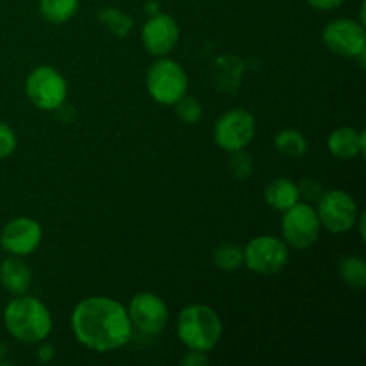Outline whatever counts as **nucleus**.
<instances>
[{
  "label": "nucleus",
  "mask_w": 366,
  "mask_h": 366,
  "mask_svg": "<svg viewBox=\"0 0 366 366\" xmlns=\"http://www.w3.org/2000/svg\"><path fill=\"white\" fill-rule=\"evenodd\" d=\"M70 322L75 340L99 354L122 349L131 342L134 332L127 307L104 295L82 299L71 311Z\"/></svg>",
  "instance_id": "1"
},
{
  "label": "nucleus",
  "mask_w": 366,
  "mask_h": 366,
  "mask_svg": "<svg viewBox=\"0 0 366 366\" xmlns=\"http://www.w3.org/2000/svg\"><path fill=\"white\" fill-rule=\"evenodd\" d=\"M43 239V229L31 217H18L7 222L0 232V245L7 254L16 257L31 256Z\"/></svg>",
  "instance_id": "12"
},
{
  "label": "nucleus",
  "mask_w": 366,
  "mask_h": 366,
  "mask_svg": "<svg viewBox=\"0 0 366 366\" xmlns=\"http://www.w3.org/2000/svg\"><path fill=\"white\" fill-rule=\"evenodd\" d=\"M343 2L345 0H307V4L317 11H332L342 6Z\"/></svg>",
  "instance_id": "28"
},
{
  "label": "nucleus",
  "mask_w": 366,
  "mask_h": 366,
  "mask_svg": "<svg viewBox=\"0 0 366 366\" xmlns=\"http://www.w3.org/2000/svg\"><path fill=\"white\" fill-rule=\"evenodd\" d=\"M264 200L275 211H286L300 200L299 186L288 177L272 179L264 188Z\"/></svg>",
  "instance_id": "17"
},
{
  "label": "nucleus",
  "mask_w": 366,
  "mask_h": 366,
  "mask_svg": "<svg viewBox=\"0 0 366 366\" xmlns=\"http://www.w3.org/2000/svg\"><path fill=\"white\" fill-rule=\"evenodd\" d=\"M6 331L16 342L36 345L43 343L54 329L52 315L39 299L31 295H16L4 310Z\"/></svg>",
  "instance_id": "2"
},
{
  "label": "nucleus",
  "mask_w": 366,
  "mask_h": 366,
  "mask_svg": "<svg viewBox=\"0 0 366 366\" xmlns=\"http://www.w3.org/2000/svg\"><path fill=\"white\" fill-rule=\"evenodd\" d=\"M254 167H256L254 157L250 156L249 152H245V149L231 152L229 168H231V174L234 175L238 181H247V179L254 174Z\"/></svg>",
  "instance_id": "24"
},
{
  "label": "nucleus",
  "mask_w": 366,
  "mask_h": 366,
  "mask_svg": "<svg viewBox=\"0 0 366 366\" xmlns=\"http://www.w3.org/2000/svg\"><path fill=\"white\" fill-rule=\"evenodd\" d=\"M181 29L174 16L164 13L152 14L143 24L142 41L147 52L154 57H164L177 46Z\"/></svg>",
  "instance_id": "13"
},
{
  "label": "nucleus",
  "mask_w": 366,
  "mask_h": 366,
  "mask_svg": "<svg viewBox=\"0 0 366 366\" xmlns=\"http://www.w3.org/2000/svg\"><path fill=\"white\" fill-rule=\"evenodd\" d=\"M175 106V114H177L179 120H182L184 124H199L202 120L204 107L195 97H189L186 93L179 102L174 104Z\"/></svg>",
  "instance_id": "23"
},
{
  "label": "nucleus",
  "mask_w": 366,
  "mask_h": 366,
  "mask_svg": "<svg viewBox=\"0 0 366 366\" xmlns=\"http://www.w3.org/2000/svg\"><path fill=\"white\" fill-rule=\"evenodd\" d=\"M56 114H57V118L63 122V124H71L75 118V109H74V106H70L68 102H63L56 109Z\"/></svg>",
  "instance_id": "29"
},
{
  "label": "nucleus",
  "mask_w": 366,
  "mask_h": 366,
  "mask_svg": "<svg viewBox=\"0 0 366 366\" xmlns=\"http://www.w3.org/2000/svg\"><path fill=\"white\" fill-rule=\"evenodd\" d=\"M299 186V193L300 197H304L306 200H318L322 197V193L325 192L324 186H322V182L318 181V179H304Z\"/></svg>",
  "instance_id": "26"
},
{
  "label": "nucleus",
  "mask_w": 366,
  "mask_h": 366,
  "mask_svg": "<svg viewBox=\"0 0 366 366\" xmlns=\"http://www.w3.org/2000/svg\"><path fill=\"white\" fill-rule=\"evenodd\" d=\"M18 139L13 129L7 124L0 122V159H6L16 150Z\"/></svg>",
  "instance_id": "25"
},
{
  "label": "nucleus",
  "mask_w": 366,
  "mask_h": 366,
  "mask_svg": "<svg viewBox=\"0 0 366 366\" xmlns=\"http://www.w3.org/2000/svg\"><path fill=\"white\" fill-rule=\"evenodd\" d=\"M290 261V249L285 239L261 234L243 247V264L259 275H274L285 270Z\"/></svg>",
  "instance_id": "7"
},
{
  "label": "nucleus",
  "mask_w": 366,
  "mask_h": 366,
  "mask_svg": "<svg viewBox=\"0 0 366 366\" xmlns=\"http://www.w3.org/2000/svg\"><path fill=\"white\" fill-rule=\"evenodd\" d=\"M243 71H245V63L236 56H220L213 63V82L220 92L236 93L242 84Z\"/></svg>",
  "instance_id": "15"
},
{
  "label": "nucleus",
  "mask_w": 366,
  "mask_h": 366,
  "mask_svg": "<svg viewBox=\"0 0 366 366\" xmlns=\"http://www.w3.org/2000/svg\"><path fill=\"white\" fill-rule=\"evenodd\" d=\"M79 9V0H39V13L49 24H66Z\"/></svg>",
  "instance_id": "18"
},
{
  "label": "nucleus",
  "mask_w": 366,
  "mask_h": 366,
  "mask_svg": "<svg viewBox=\"0 0 366 366\" xmlns=\"http://www.w3.org/2000/svg\"><path fill=\"white\" fill-rule=\"evenodd\" d=\"M338 274L342 281L352 290H363L366 286V263L360 256H347L340 261Z\"/></svg>",
  "instance_id": "20"
},
{
  "label": "nucleus",
  "mask_w": 366,
  "mask_h": 366,
  "mask_svg": "<svg viewBox=\"0 0 366 366\" xmlns=\"http://www.w3.org/2000/svg\"><path fill=\"white\" fill-rule=\"evenodd\" d=\"M145 11L150 14V16H152V14H157V13H159V4L149 0V2L145 4Z\"/></svg>",
  "instance_id": "31"
},
{
  "label": "nucleus",
  "mask_w": 366,
  "mask_h": 366,
  "mask_svg": "<svg viewBox=\"0 0 366 366\" xmlns=\"http://www.w3.org/2000/svg\"><path fill=\"white\" fill-rule=\"evenodd\" d=\"M0 285L11 295H24L32 285V274L20 257H7L0 263Z\"/></svg>",
  "instance_id": "16"
},
{
  "label": "nucleus",
  "mask_w": 366,
  "mask_h": 366,
  "mask_svg": "<svg viewBox=\"0 0 366 366\" xmlns=\"http://www.w3.org/2000/svg\"><path fill=\"white\" fill-rule=\"evenodd\" d=\"M25 95L41 111H56L66 102L68 82L59 70L41 64L31 70L25 79Z\"/></svg>",
  "instance_id": "6"
},
{
  "label": "nucleus",
  "mask_w": 366,
  "mask_h": 366,
  "mask_svg": "<svg viewBox=\"0 0 366 366\" xmlns=\"http://www.w3.org/2000/svg\"><path fill=\"white\" fill-rule=\"evenodd\" d=\"M127 315L134 331L147 336H157L168 324V306L152 292H139L131 299Z\"/></svg>",
  "instance_id": "11"
},
{
  "label": "nucleus",
  "mask_w": 366,
  "mask_h": 366,
  "mask_svg": "<svg viewBox=\"0 0 366 366\" xmlns=\"http://www.w3.org/2000/svg\"><path fill=\"white\" fill-rule=\"evenodd\" d=\"M149 95L163 106H174L188 93V75L177 61L159 57L147 71Z\"/></svg>",
  "instance_id": "4"
},
{
  "label": "nucleus",
  "mask_w": 366,
  "mask_h": 366,
  "mask_svg": "<svg viewBox=\"0 0 366 366\" xmlns=\"http://www.w3.org/2000/svg\"><path fill=\"white\" fill-rule=\"evenodd\" d=\"M54 357V347L49 345V343H45V345H41L38 349V360L41 361V363H49V361H52Z\"/></svg>",
  "instance_id": "30"
},
{
  "label": "nucleus",
  "mask_w": 366,
  "mask_h": 366,
  "mask_svg": "<svg viewBox=\"0 0 366 366\" xmlns=\"http://www.w3.org/2000/svg\"><path fill=\"white\" fill-rule=\"evenodd\" d=\"M214 268L222 272H234L243 267V247L236 243H224L213 252Z\"/></svg>",
  "instance_id": "21"
},
{
  "label": "nucleus",
  "mask_w": 366,
  "mask_h": 366,
  "mask_svg": "<svg viewBox=\"0 0 366 366\" xmlns=\"http://www.w3.org/2000/svg\"><path fill=\"white\" fill-rule=\"evenodd\" d=\"M322 41L336 56L363 59L366 52L365 25L354 18H336L325 25Z\"/></svg>",
  "instance_id": "10"
},
{
  "label": "nucleus",
  "mask_w": 366,
  "mask_h": 366,
  "mask_svg": "<svg viewBox=\"0 0 366 366\" xmlns=\"http://www.w3.org/2000/svg\"><path fill=\"white\" fill-rule=\"evenodd\" d=\"M275 150H277L281 156L292 157V159H297V157H302L307 150V139L306 136L302 134L297 129H285V131L277 132L274 139Z\"/></svg>",
  "instance_id": "19"
},
{
  "label": "nucleus",
  "mask_w": 366,
  "mask_h": 366,
  "mask_svg": "<svg viewBox=\"0 0 366 366\" xmlns=\"http://www.w3.org/2000/svg\"><path fill=\"white\" fill-rule=\"evenodd\" d=\"M256 136V118L243 107H234L222 114L214 124V142L225 152L243 150Z\"/></svg>",
  "instance_id": "9"
},
{
  "label": "nucleus",
  "mask_w": 366,
  "mask_h": 366,
  "mask_svg": "<svg viewBox=\"0 0 366 366\" xmlns=\"http://www.w3.org/2000/svg\"><path fill=\"white\" fill-rule=\"evenodd\" d=\"M209 363L207 352H200V350H188L186 356L181 360V365L184 366H204Z\"/></svg>",
  "instance_id": "27"
},
{
  "label": "nucleus",
  "mask_w": 366,
  "mask_h": 366,
  "mask_svg": "<svg viewBox=\"0 0 366 366\" xmlns=\"http://www.w3.org/2000/svg\"><path fill=\"white\" fill-rule=\"evenodd\" d=\"M322 227L332 234H343L356 227L357 202L345 189H327L317 200Z\"/></svg>",
  "instance_id": "8"
},
{
  "label": "nucleus",
  "mask_w": 366,
  "mask_h": 366,
  "mask_svg": "<svg viewBox=\"0 0 366 366\" xmlns=\"http://www.w3.org/2000/svg\"><path fill=\"white\" fill-rule=\"evenodd\" d=\"M99 18L114 36H118V38H125V36H129V32H131L132 29V24H134L129 14L122 13V11L117 9V7H106V9L100 11Z\"/></svg>",
  "instance_id": "22"
},
{
  "label": "nucleus",
  "mask_w": 366,
  "mask_h": 366,
  "mask_svg": "<svg viewBox=\"0 0 366 366\" xmlns=\"http://www.w3.org/2000/svg\"><path fill=\"white\" fill-rule=\"evenodd\" d=\"M282 239L288 247L297 250H306L313 247L320 238L322 224L318 218L317 207L310 202H297L286 211H282L281 222Z\"/></svg>",
  "instance_id": "5"
},
{
  "label": "nucleus",
  "mask_w": 366,
  "mask_h": 366,
  "mask_svg": "<svg viewBox=\"0 0 366 366\" xmlns=\"http://www.w3.org/2000/svg\"><path fill=\"white\" fill-rule=\"evenodd\" d=\"M224 324L207 304H188L177 317V338L188 350L211 352L220 343Z\"/></svg>",
  "instance_id": "3"
},
{
  "label": "nucleus",
  "mask_w": 366,
  "mask_h": 366,
  "mask_svg": "<svg viewBox=\"0 0 366 366\" xmlns=\"http://www.w3.org/2000/svg\"><path fill=\"white\" fill-rule=\"evenodd\" d=\"M365 131H357L354 127H338L329 134L327 149L335 157L343 161L354 159L357 156L365 154Z\"/></svg>",
  "instance_id": "14"
}]
</instances>
